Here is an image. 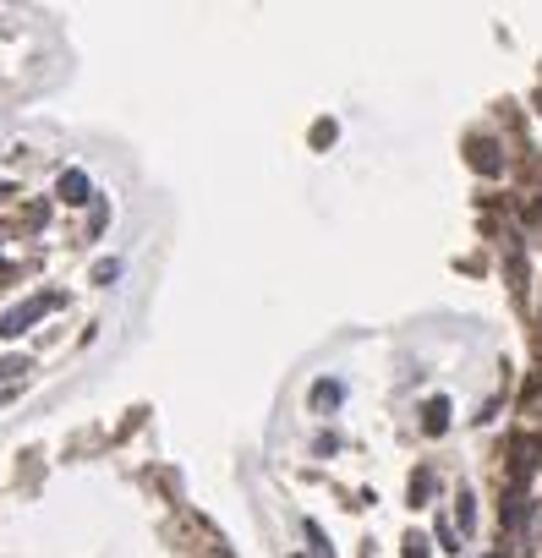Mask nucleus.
Returning <instances> with one entry per match:
<instances>
[{
	"label": "nucleus",
	"mask_w": 542,
	"mask_h": 558,
	"mask_svg": "<svg viewBox=\"0 0 542 558\" xmlns=\"http://www.w3.org/2000/svg\"><path fill=\"white\" fill-rule=\"evenodd\" d=\"M55 307H66L61 290H50V296H28V301H17L11 312H0V340H17V334H28V323H39L44 312H55Z\"/></svg>",
	"instance_id": "obj_1"
},
{
	"label": "nucleus",
	"mask_w": 542,
	"mask_h": 558,
	"mask_svg": "<svg viewBox=\"0 0 542 558\" xmlns=\"http://www.w3.org/2000/svg\"><path fill=\"white\" fill-rule=\"evenodd\" d=\"M61 197H66V203H88V197H94V186H88L83 170H66V176H61Z\"/></svg>",
	"instance_id": "obj_2"
},
{
	"label": "nucleus",
	"mask_w": 542,
	"mask_h": 558,
	"mask_svg": "<svg viewBox=\"0 0 542 558\" xmlns=\"http://www.w3.org/2000/svg\"><path fill=\"white\" fill-rule=\"evenodd\" d=\"M313 405H318V411H329V405H340V383H318V389H313Z\"/></svg>",
	"instance_id": "obj_3"
},
{
	"label": "nucleus",
	"mask_w": 542,
	"mask_h": 558,
	"mask_svg": "<svg viewBox=\"0 0 542 558\" xmlns=\"http://www.w3.org/2000/svg\"><path fill=\"white\" fill-rule=\"evenodd\" d=\"M444 422H449V405L433 400V405H428V433H444Z\"/></svg>",
	"instance_id": "obj_4"
},
{
	"label": "nucleus",
	"mask_w": 542,
	"mask_h": 558,
	"mask_svg": "<svg viewBox=\"0 0 542 558\" xmlns=\"http://www.w3.org/2000/svg\"><path fill=\"white\" fill-rule=\"evenodd\" d=\"M406 558H428V542H422V537H406Z\"/></svg>",
	"instance_id": "obj_5"
},
{
	"label": "nucleus",
	"mask_w": 542,
	"mask_h": 558,
	"mask_svg": "<svg viewBox=\"0 0 542 558\" xmlns=\"http://www.w3.org/2000/svg\"><path fill=\"white\" fill-rule=\"evenodd\" d=\"M6 192H11V181H0V197H6Z\"/></svg>",
	"instance_id": "obj_6"
}]
</instances>
